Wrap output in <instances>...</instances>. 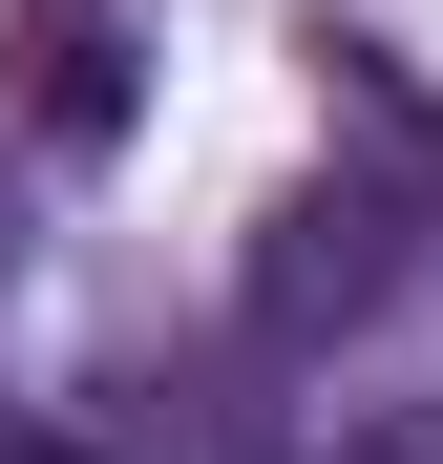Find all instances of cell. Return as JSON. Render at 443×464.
Segmentation results:
<instances>
[{
    "instance_id": "1",
    "label": "cell",
    "mask_w": 443,
    "mask_h": 464,
    "mask_svg": "<svg viewBox=\"0 0 443 464\" xmlns=\"http://www.w3.org/2000/svg\"><path fill=\"white\" fill-rule=\"evenodd\" d=\"M380 275H401V211H380V190H295L274 254H254V338H338Z\"/></svg>"
},
{
    "instance_id": "2",
    "label": "cell",
    "mask_w": 443,
    "mask_h": 464,
    "mask_svg": "<svg viewBox=\"0 0 443 464\" xmlns=\"http://www.w3.org/2000/svg\"><path fill=\"white\" fill-rule=\"evenodd\" d=\"M127 106H148L127 0H22V127L43 148H127Z\"/></svg>"
},
{
    "instance_id": "3",
    "label": "cell",
    "mask_w": 443,
    "mask_h": 464,
    "mask_svg": "<svg viewBox=\"0 0 443 464\" xmlns=\"http://www.w3.org/2000/svg\"><path fill=\"white\" fill-rule=\"evenodd\" d=\"M338 464H443V401H380V422H338Z\"/></svg>"
},
{
    "instance_id": "4",
    "label": "cell",
    "mask_w": 443,
    "mask_h": 464,
    "mask_svg": "<svg viewBox=\"0 0 443 464\" xmlns=\"http://www.w3.org/2000/svg\"><path fill=\"white\" fill-rule=\"evenodd\" d=\"M0 464H127V443H85V422H0Z\"/></svg>"
}]
</instances>
